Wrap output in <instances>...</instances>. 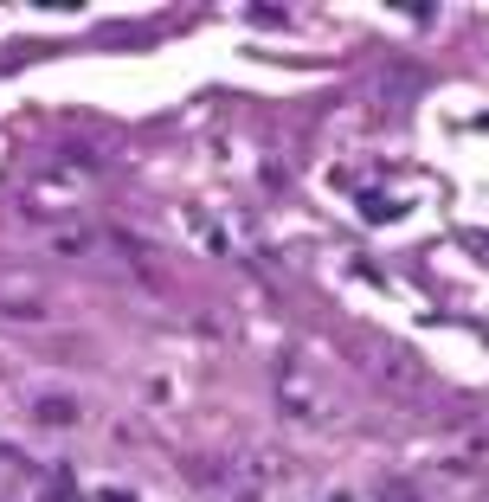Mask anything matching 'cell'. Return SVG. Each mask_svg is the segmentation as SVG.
<instances>
[]
</instances>
